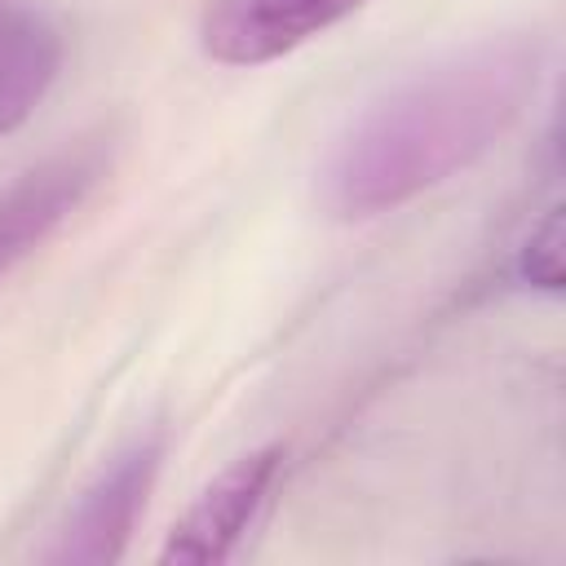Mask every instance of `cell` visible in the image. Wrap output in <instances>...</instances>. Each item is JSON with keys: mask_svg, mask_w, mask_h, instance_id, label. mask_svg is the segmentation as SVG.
Segmentation results:
<instances>
[{"mask_svg": "<svg viewBox=\"0 0 566 566\" xmlns=\"http://www.w3.org/2000/svg\"><path fill=\"white\" fill-rule=\"evenodd\" d=\"M367 0H212L199 22V44L212 62L261 66L323 35Z\"/></svg>", "mask_w": 566, "mask_h": 566, "instance_id": "5b68a950", "label": "cell"}, {"mask_svg": "<svg viewBox=\"0 0 566 566\" xmlns=\"http://www.w3.org/2000/svg\"><path fill=\"white\" fill-rule=\"evenodd\" d=\"M522 279L557 292V283H562V212L557 208L531 230V239L522 248Z\"/></svg>", "mask_w": 566, "mask_h": 566, "instance_id": "52a82bcc", "label": "cell"}, {"mask_svg": "<svg viewBox=\"0 0 566 566\" xmlns=\"http://www.w3.org/2000/svg\"><path fill=\"white\" fill-rule=\"evenodd\" d=\"M62 71L57 27L27 0H0V137L22 128Z\"/></svg>", "mask_w": 566, "mask_h": 566, "instance_id": "8992f818", "label": "cell"}, {"mask_svg": "<svg viewBox=\"0 0 566 566\" xmlns=\"http://www.w3.org/2000/svg\"><path fill=\"white\" fill-rule=\"evenodd\" d=\"M106 168H111V146L102 137H88L27 168L0 190V279L13 265H22L88 199V190L106 177Z\"/></svg>", "mask_w": 566, "mask_h": 566, "instance_id": "3957f363", "label": "cell"}, {"mask_svg": "<svg viewBox=\"0 0 566 566\" xmlns=\"http://www.w3.org/2000/svg\"><path fill=\"white\" fill-rule=\"evenodd\" d=\"M535 88L526 44L469 49L371 106L327 168V203L340 217L394 208L486 150Z\"/></svg>", "mask_w": 566, "mask_h": 566, "instance_id": "6da1fadb", "label": "cell"}, {"mask_svg": "<svg viewBox=\"0 0 566 566\" xmlns=\"http://www.w3.org/2000/svg\"><path fill=\"white\" fill-rule=\"evenodd\" d=\"M159 438H146L137 447H128L66 513L57 544L44 553L57 566H102L115 562L146 509V495L155 486L159 473Z\"/></svg>", "mask_w": 566, "mask_h": 566, "instance_id": "277c9868", "label": "cell"}, {"mask_svg": "<svg viewBox=\"0 0 566 566\" xmlns=\"http://www.w3.org/2000/svg\"><path fill=\"white\" fill-rule=\"evenodd\" d=\"M283 469V447L265 442L248 455H239L230 469H221L199 495L195 504L172 522L164 548H159V566H221L239 553L243 535L252 531V522L261 517L274 482Z\"/></svg>", "mask_w": 566, "mask_h": 566, "instance_id": "7a4b0ae2", "label": "cell"}]
</instances>
